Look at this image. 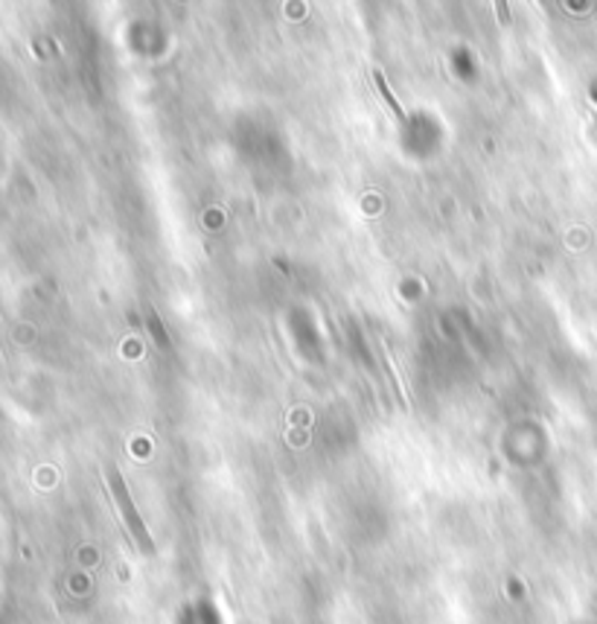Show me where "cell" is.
<instances>
[{"mask_svg": "<svg viewBox=\"0 0 597 624\" xmlns=\"http://www.w3.org/2000/svg\"><path fill=\"white\" fill-rule=\"evenodd\" d=\"M109 484H111V493H114L117 505H120V511H123L125 525H129V531H132L134 543H138V546L143 548L146 554H155V543H152V537H149L146 525H143V516L138 514V507H134L132 496H129V491H125V482L117 467L109 470Z\"/></svg>", "mask_w": 597, "mask_h": 624, "instance_id": "obj_1", "label": "cell"}, {"mask_svg": "<svg viewBox=\"0 0 597 624\" xmlns=\"http://www.w3.org/2000/svg\"><path fill=\"white\" fill-rule=\"evenodd\" d=\"M373 82H376V88H380V94H382V100L388 102V109L394 111L396 118H405V111H403V105H399V100L394 97V91L388 88V82H385V77H382L380 71H373Z\"/></svg>", "mask_w": 597, "mask_h": 624, "instance_id": "obj_2", "label": "cell"}]
</instances>
